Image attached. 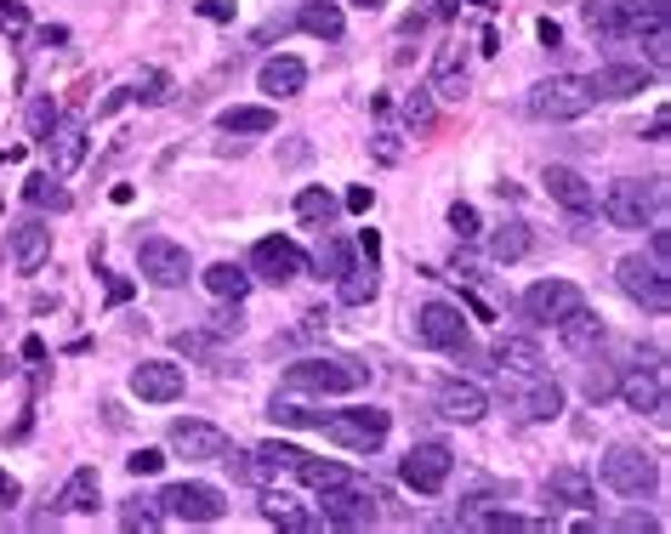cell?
<instances>
[{
  "mask_svg": "<svg viewBox=\"0 0 671 534\" xmlns=\"http://www.w3.org/2000/svg\"><path fill=\"white\" fill-rule=\"evenodd\" d=\"M598 477L620 501H649L660 490V461L649 450H638V444H609L603 461H598Z\"/></svg>",
  "mask_w": 671,
  "mask_h": 534,
  "instance_id": "1",
  "label": "cell"
},
{
  "mask_svg": "<svg viewBox=\"0 0 671 534\" xmlns=\"http://www.w3.org/2000/svg\"><path fill=\"white\" fill-rule=\"evenodd\" d=\"M603 216H609L614 228H643V222H660V216H665V182H660V177H649V182L620 177L614 188H603Z\"/></svg>",
  "mask_w": 671,
  "mask_h": 534,
  "instance_id": "2",
  "label": "cell"
},
{
  "mask_svg": "<svg viewBox=\"0 0 671 534\" xmlns=\"http://www.w3.org/2000/svg\"><path fill=\"white\" fill-rule=\"evenodd\" d=\"M592 103H598V97H592V80L587 74H552V80L530 85V97H523V114H530V120H581Z\"/></svg>",
  "mask_w": 671,
  "mask_h": 534,
  "instance_id": "3",
  "label": "cell"
},
{
  "mask_svg": "<svg viewBox=\"0 0 671 534\" xmlns=\"http://www.w3.org/2000/svg\"><path fill=\"white\" fill-rule=\"evenodd\" d=\"M388 432H393V415L375 410V404H353V410L324 415V439L353 450V455H375L381 444H388Z\"/></svg>",
  "mask_w": 671,
  "mask_h": 534,
  "instance_id": "4",
  "label": "cell"
},
{
  "mask_svg": "<svg viewBox=\"0 0 671 534\" xmlns=\"http://www.w3.org/2000/svg\"><path fill=\"white\" fill-rule=\"evenodd\" d=\"M364 381H370V370L353 364V359H302V364H291V375H284V393L330 399V393H359Z\"/></svg>",
  "mask_w": 671,
  "mask_h": 534,
  "instance_id": "5",
  "label": "cell"
},
{
  "mask_svg": "<svg viewBox=\"0 0 671 534\" xmlns=\"http://www.w3.org/2000/svg\"><path fill=\"white\" fill-rule=\"evenodd\" d=\"M375 506H381V495L370 490V483H359L353 472L342 483H330V490H319V517L330 528H370L381 517Z\"/></svg>",
  "mask_w": 671,
  "mask_h": 534,
  "instance_id": "6",
  "label": "cell"
},
{
  "mask_svg": "<svg viewBox=\"0 0 671 534\" xmlns=\"http://www.w3.org/2000/svg\"><path fill=\"white\" fill-rule=\"evenodd\" d=\"M154 506H160V517H171V523H222L228 495L217 490V483H166Z\"/></svg>",
  "mask_w": 671,
  "mask_h": 534,
  "instance_id": "7",
  "label": "cell"
},
{
  "mask_svg": "<svg viewBox=\"0 0 671 534\" xmlns=\"http://www.w3.org/2000/svg\"><path fill=\"white\" fill-rule=\"evenodd\" d=\"M614 284H620V296L649 308V313H665L671 308V284H665V268L649 262V256H620L614 262Z\"/></svg>",
  "mask_w": 671,
  "mask_h": 534,
  "instance_id": "8",
  "label": "cell"
},
{
  "mask_svg": "<svg viewBox=\"0 0 671 534\" xmlns=\"http://www.w3.org/2000/svg\"><path fill=\"white\" fill-rule=\"evenodd\" d=\"M137 268H142V279L149 284H160V290H182L188 279H194V262H188V245H177V239H142L137 245Z\"/></svg>",
  "mask_w": 671,
  "mask_h": 534,
  "instance_id": "9",
  "label": "cell"
},
{
  "mask_svg": "<svg viewBox=\"0 0 671 534\" xmlns=\"http://www.w3.org/2000/svg\"><path fill=\"white\" fill-rule=\"evenodd\" d=\"M415 342L439 347V353H461L467 347V313L455 302H421L415 308Z\"/></svg>",
  "mask_w": 671,
  "mask_h": 534,
  "instance_id": "10",
  "label": "cell"
},
{
  "mask_svg": "<svg viewBox=\"0 0 671 534\" xmlns=\"http://www.w3.org/2000/svg\"><path fill=\"white\" fill-rule=\"evenodd\" d=\"M450 472H455V455H450V444H415L410 455H404V466H399V477L410 483L415 495H439L444 483H450Z\"/></svg>",
  "mask_w": 671,
  "mask_h": 534,
  "instance_id": "11",
  "label": "cell"
},
{
  "mask_svg": "<svg viewBox=\"0 0 671 534\" xmlns=\"http://www.w3.org/2000/svg\"><path fill=\"white\" fill-rule=\"evenodd\" d=\"M581 302L587 296H581V284H574V279H535L530 290H523V319H530V324H558Z\"/></svg>",
  "mask_w": 671,
  "mask_h": 534,
  "instance_id": "12",
  "label": "cell"
},
{
  "mask_svg": "<svg viewBox=\"0 0 671 534\" xmlns=\"http://www.w3.org/2000/svg\"><path fill=\"white\" fill-rule=\"evenodd\" d=\"M302 268H308V256L291 245V239H257L246 273L262 279V284H291V279H302Z\"/></svg>",
  "mask_w": 671,
  "mask_h": 534,
  "instance_id": "13",
  "label": "cell"
},
{
  "mask_svg": "<svg viewBox=\"0 0 671 534\" xmlns=\"http://www.w3.org/2000/svg\"><path fill=\"white\" fill-rule=\"evenodd\" d=\"M182 386H188V370H177L171 359H142V364L131 370V393H137L142 404H177Z\"/></svg>",
  "mask_w": 671,
  "mask_h": 534,
  "instance_id": "14",
  "label": "cell"
},
{
  "mask_svg": "<svg viewBox=\"0 0 671 534\" xmlns=\"http://www.w3.org/2000/svg\"><path fill=\"white\" fill-rule=\"evenodd\" d=\"M171 450L188 455V461H228L233 455V439L211 421H171Z\"/></svg>",
  "mask_w": 671,
  "mask_h": 534,
  "instance_id": "15",
  "label": "cell"
},
{
  "mask_svg": "<svg viewBox=\"0 0 671 534\" xmlns=\"http://www.w3.org/2000/svg\"><path fill=\"white\" fill-rule=\"evenodd\" d=\"M614 393L632 415H660L665 410V370H627L614 375Z\"/></svg>",
  "mask_w": 671,
  "mask_h": 534,
  "instance_id": "16",
  "label": "cell"
},
{
  "mask_svg": "<svg viewBox=\"0 0 671 534\" xmlns=\"http://www.w3.org/2000/svg\"><path fill=\"white\" fill-rule=\"evenodd\" d=\"M433 410H439L444 421H455V426H472V421L490 415V393H484L478 381H444L439 399H433Z\"/></svg>",
  "mask_w": 671,
  "mask_h": 534,
  "instance_id": "17",
  "label": "cell"
},
{
  "mask_svg": "<svg viewBox=\"0 0 671 534\" xmlns=\"http://www.w3.org/2000/svg\"><path fill=\"white\" fill-rule=\"evenodd\" d=\"M547 193H552V200L569 211V216H592L598 211V188L581 177V171H574V165H547Z\"/></svg>",
  "mask_w": 671,
  "mask_h": 534,
  "instance_id": "18",
  "label": "cell"
},
{
  "mask_svg": "<svg viewBox=\"0 0 671 534\" xmlns=\"http://www.w3.org/2000/svg\"><path fill=\"white\" fill-rule=\"evenodd\" d=\"M495 370L530 381V375H547V353H541L535 335H501V342H495Z\"/></svg>",
  "mask_w": 671,
  "mask_h": 534,
  "instance_id": "19",
  "label": "cell"
},
{
  "mask_svg": "<svg viewBox=\"0 0 671 534\" xmlns=\"http://www.w3.org/2000/svg\"><path fill=\"white\" fill-rule=\"evenodd\" d=\"M643 85H654L649 63H603L592 74V97H598V103H609V97H638Z\"/></svg>",
  "mask_w": 671,
  "mask_h": 534,
  "instance_id": "20",
  "label": "cell"
},
{
  "mask_svg": "<svg viewBox=\"0 0 671 534\" xmlns=\"http://www.w3.org/2000/svg\"><path fill=\"white\" fill-rule=\"evenodd\" d=\"M558 342L569 347V353H592V347H603V335H609V324H603V313H592L587 302L574 308V313H563L558 324Z\"/></svg>",
  "mask_w": 671,
  "mask_h": 534,
  "instance_id": "21",
  "label": "cell"
},
{
  "mask_svg": "<svg viewBox=\"0 0 671 534\" xmlns=\"http://www.w3.org/2000/svg\"><path fill=\"white\" fill-rule=\"evenodd\" d=\"M46 256H52V228H46L40 216L18 222L12 228V262H18V273H40Z\"/></svg>",
  "mask_w": 671,
  "mask_h": 534,
  "instance_id": "22",
  "label": "cell"
},
{
  "mask_svg": "<svg viewBox=\"0 0 671 534\" xmlns=\"http://www.w3.org/2000/svg\"><path fill=\"white\" fill-rule=\"evenodd\" d=\"M302 85H308V63H302V58H291V52L268 58V63H262V74H257V91H262V97H297Z\"/></svg>",
  "mask_w": 671,
  "mask_h": 534,
  "instance_id": "23",
  "label": "cell"
},
{
  "mask_svg": "<svg viewBox=\"0 0 671 534\" xmlns=\"http://www.w3.org/2000/svg\"><path fill=\"white\" fill-rule=\"evenodd\" d=\"M547 501H552V506H574V512H587V506L598 501V490H592V477H587L581 466H558V472L547 477Z\"/></svg>",
  "mask_w": 671,
  "mask_h": 534,
  "instance_id": "24",
  "label": "cell"
},
{
  "mask_svg": "<svg viewBox=\"0 0 671 534\" xmlns=\"http://www.w3.org/2000/svg\"><path fill=\"white\" fill-rule=\"evenodd\" d=\"M518 410H523V421H558V415H563V386H558L552 375H530Z\"/></svg>",
  "mask_w": 671,
  "mask_h": 534,
  "instance_id": "25",
  "label": "cell"
},
{
  "mask_svg": "<svg viewBox=\"0 0 671 534\" xmlns=\"http://www.w3.org/2000/svg\"><path fill=\"white\" fill-rule=\"evenodd\" d=\"M530 245H535V233H530V222H523V216H507V222L490 228V256L495 262H523V256H530Z\"/></svg>",
  "mask_w": 671,
  "mask_h": 534,
  "instance_id": "26",
  "label": "cell"
},
{
  "mask_svg": "<svg viewBox=\"0 0 671 534\" xmlns=\"http://www.w3.org/2000/svg\"><path fill=\"white\" fill-rule=\"evenodd\" d=\"M262 517H268V523H279V528H291V534H313V528H324V517H319V512H302L291 495H279V490H268V495H262Z\"/></svg>",
  "mask_w": 671,
  "mask_h": 534,
  "instance_id": "27",
  "label": "cell"
},
{
  "mask_svg": "<svg viewBox=\"0 0 671 534\" xmlns=\"http://www.w3.org/2000/svg\"><path fill=\"white\" fill-rule=\"evenodd\" d=\"M98 501H103L98 466H74L69 483H63V495H58V506H63V512H98Z\"/></svg>",
  "mask_w": 671,
  "mask_h": 534,
  "instance_id": "28",
  "label": "cell"
},
{
  "mask_svg": "<svg viewBox=\"0 0 671 534\" xmlns=\"http://www.w3.org/2000/svg\"><path fill=\"white\" fill-rule=\"evenodd\" d=\"M217 125H222L228 137H268V131L279 125V114H273L268 103H246V109H222Z\"/></svg>",
  "mask_w": 671,
  "mask_h": 534,
  "instance_id": "29",
  "label": "cell"
},
{
  "mask_svg": "<svg viewBox=\"0 0 671 534\" xmlns=\"http://www.w3.org/2000/svg\"><path fill=\"white\" fill-rule=\"evenodd\" d=\"M297 29L313 34V40H342L348 12H342V7H330V0H308V7L297 12Z\"/></svg>",
  "mask_w": 671,
  "mask_h": 534,
  "instance_id": "30",
  "label": "cell"
},
{
  "mask_svg": "<svg viewBox=\"0 0 671 534\" xmlns=\"http://www.w3.org/2000/svg\"><path fill=\"white\" fill-rule=\"evenodd\" d=\"M251 284H257V279L239 268V262H217V268H206V290H211L217 302H246V296H251Z\"/></svg>",
  "mask_w": 671,
  "mask_h": 534,
  "instance_id": "31",
  "label": "cell"
},
{
  "mask_svg": "<svg viewBox=\"0 0 671 534\" xmlns=\"http://www.w3.org/2000/svg\"><path fill=\"white\" fill-rule=\"evenodd\" d=\"M433 97H444V103H461V97H467V63H461V52H439L433 58Z\"/></svg>",
  "mask_w": 671,
  "mask_h": 534,
  "instance_id": "32",
  "label": "cell"
},
{
  "mask_svg": "<svg viewBox=\"0 0 671 534\" xmlns=\"http://www.w3.org/2000/svg\"><path fill=\"white\" fill-rule=\"evenodd\" d=\"M375 290H381L375 262L370 268H348L342 279H336V302H342V308H364V302H375Z\"/></svg>",
  "mask_w": 671,
  "mask_h": 534,
  "instance_id": "33",
  "label": "cell"
},
{
  "mask_svg": "<svg viewBox=\"0 0 671 534\" xmlns=\"http://www.w3.org/2000/svg\"><path fill=\"white\" fill-rule=\"evenodd\" d=\"M52 142H58V160H52V165L69 177V171L86 160V125H80V120H63V125H52Z\"/></svg>",
  "mask_w": 671,
  "mask_h": 534,
  "instance_id": "34",
  "label": "cell"
},
{
  "mask_svg": "<svg viewBox=\"0 0 671 534\" xmlns=\"http://www.w3.org/2000/svg\"><path fill=\"white\" fill-rule=\"evenodd\" d=\"M348 268H353V245H348V239H319V251H313V273L336 284Z\"/></svg>",
  "mask_w": 671,
  "mask_h": 534,
  "instance_id": "35",
  "label": "cell"
},
{
  "mask_svg": "<svg viewBox=\"0 0 671 534\" xmlns=\"http://www.w3.org/2000/svg\"><path fill=\"white\" fill-rule=\"evenodd\" d=\"M671 18L665 0H620V23H627V34H643V29H660Z\"/></svg>",
  "mask_w": 671,
  "mask_h": 534,
  "instance_id": "36",
  "label": "cell"
},
{
  "mask_svg": "<svg viewBox=\"0 0 671 534\" xmlns=\"http://www.w3.org/2000/svg\"><path fill=\"white\" fill-rule=\"evenodd\" d=\"M581 18H587V29L603 34V40H620V34H627V23H620V0H592Z\"/></svg>",
  "mask_w": 671,
  "mask_h": 534,
  "instance_id": "37",
  "label": "cell"
},
{
  "mask_svg": "<svg viewBox=\"0 0 671 534\" xmlns=\"http://www.w3.org/2000/svg\"><path fill=\"white\" fill-rule=\"evenodd\" d=\"M297 216L308 222V228H330V216H336V200L324 188H302L297 193Z\"/></svg>",
  "mask_w": 671,
  "mask_h": 534,
  "instance_id": "38",
  "label": "cell"
},
{
  "mask_svg": "<svg viewBox=\"0 0 671 534\" xmlns=\"http://www.w3.org/2000/svg\"><path fill=\"white\" fill-rule=\"evenodd\" d=\"M297 477L308 483V490H330V483H342V477H348V466H342V461H319V455H302Z\"/></svg>",
  "mask_w": 671,
  "mask_h": 534,
  "instance_id": "39",
  "label": "cell"
},
{
  "mask_svg": "<svg viewBox=\"0 0 671 534\" xmlns=\"http://www.w3.org/2000/svg\"><path fill=\"white\" fill-rule=\"evenodd\" d=\"M273 421L279 426H324V415L308 410V404H297V399H273Z\"/></svg>",
  "mask_w": 671,
  "mask_h": 534,
  "instance_id": "40",
  "label": "cell"
},
{
  "mask_svg": "<svg viewBox=\"0 0 671 534\" xmlns=\"http://www.w3.org/2000/svg\"><path fill=\"white\" fill-rule=\"evenodd\" d=\"M461 528H535L518 512H461Z\"/></svg>",
  "mask_w": 671,
  "mask_h": 534,
  "instance_id": "41",
  "label": "cell"
},
{
  "mask_svg": "<svg viewBox=\"0 0 671 534\" xmlns=\"http://www.w3.org/2000/svg\"><path fill=\"white\" fill-rule=\"evenodd\" d=\"M581 386H587V399H592V404L614 399V364H592V370L581 375Z\"/></svg>",
  "mask_w": 671,
  "mask_h": 534,
  "instance_id": "42",
  "label": "cell"
},
{
  "mask_svg": "<svg viewBox=\"0 0 671 534\" xmlns=\"http://www.w3.org/2000/svg\"><path fill=\"white\" fill-rule=\"evenodd\" d=\"M120 523H126V528H142V534H154V528H160L166 517H160V512H154L149 501H126V512H120Z\"/></svg>",
  "mask_w": 671,
  "mask_h": 534,
  "instance_id": "43",
  "label": "cell"
},
{
  "mask_svg": "<svg viewBox=\"0 0 671 534\" xmlns=\"http://www.w3.org/2000/svg\"><path fill=\"white\" fill-rule=\"evenodd\" d=\"M257 455H262V461H268V466H273V472H297V466H302V455H308V450H297V444H262V450H257Z\"/></svg>",
  "mask_w": 671,
  "mask_h": 534,
  "instance_id": "44",
  "label": "cell"
},
{
  "mask_svg": "<svg viewBox=\"0 0 671 534\" xmlns=\"http://www.w3.org/2000/svg\"><path fill=\"white\" fill-rule=\"evenodd\" d=\"M23 200H29V205H63V193L52 188V177H46V171H34V177L23 182Z\"/></svg>",
  "mask_w": 671,
  "mask_h": 534,
  "instance_id": "45",
  "label": "cell"
},
{
  "mask_svg": "<svg viewBox=\"0 0 671 534\" xmlns=\"http://www.w3.org/2000/svg\"><path fill=\"white\" fill-rule=\"evenodd\" d=\"M137 97H142V103H171V80L160 69H149V74L137 80Z\"/></svg>",
  "mask_w": 671,
  "mask_h": 534,
  "instance_id": "46",
  "label": "cell"
},
{
  "mask_svg": "<svg viewBox=\"0 0 671 534\" xmlns=\"http://www.w3.org/2000/svg\"><path fill=\"white\" fill-rule=\"evenodd\" d=\"M638 40L649 46V69L660 74V69H665V58H671V40H665V23H660V29H643Z\"/></svg>",
  "mask_w": 671,
  "mask_h": 534,
  "instance_id": "47",
  "label": "cell"
},
{
  "mask_svg": "<svg viewBox=\"0 0 671 534\" xmlns=\"http://www.w3.org/2000/svg\"><path fill=\"white\" fill-rule=\"evenodd\" d=\"M450 228H455L461 239H478V233H484V222H478V211H472L467 200H455V205H450Z\"/></svg>",
  "mask_w": 671,
  "mask_h": 534,
  "instance_id": "48",
  "label": "cell"
},
{
  "mask_svg": "<svg viewBox=\"0 0 671 534\" xmlns=\"http://www.w3.org/2000/svg\"><path fill=\"white\" fill-rule=\"evenodd\" d=\"M126 466H131V472H137V477H154V472H160V466H166V455H160V450H137V455H131V461H126Z\"/></svg>",
  "mask_w": 671,
  "mask_h": 534,
  "instance_id": "49",
  "label": "cell"
},
{
  "mask_svg": "<svg viewBox=\"0 0 671 534\" xmlns=\"http://www.w3.org/2000/svg\"><path fill=\"white\" fill-rule=\"evenodd\" d=\"M211 335H239V302H233V308H222V313L211 319Z\"/></svg>",
  "mask_w": 671,
  "mask_h": 534,
  "instance_id": "50",
  "label": "cell"
},
{
  "mask_svg": "<svg viewBox=\"0 0 671 534\" xmlns=\"http://www.w3.org/2000/svg\"><path fill=\"white\" fill-rule=\"evenodd\" d=\"M200 18H206V23H233V0H206Z\"/></svg>",
  "mask_w": 671,
  "mask_h": 534,
  "instance_id": "51",
  "label": "cell"
},
{
  "mask_svg": "<svg viewBox=\"0 0 671 534\" xmlns=\"http://www.w3.org/2000/svg\"><path fill=\"white\" fill-rule=\"evenodd\" d=\"M665 256H671V233H665V228H654V239H649V262H660V268H665Z\"/></svg>",
  "mask_w": 671,
  "mask_h": 534,
  "instance_id": "52",
  "label": "cell"
},
{
  "mask_svg": "<svg viewBox=\"0 0 671 534\" xmlns=\"http://www.w3.org/2000/svg\"><path fill=\"white\" fill-rule=\"evenodd\" d=\"M0 23H7V29H23V23H29V12L18 7V0H0Z\"/></svg>",
  "mask_w": 671,
  "mask_h": 534,
  "instance_id": "53",
  "label": "cell"
},
{
  "mask_svg": "<svg viewBox=\"0 0 671 534\" xmlns=\"http://www.w3.org/2000/svg\"><path fill=\"white\" fill-rule=\"evenodd\" d=\"M370 200H375V193H370V188H348V200H342V205H348L353 216H364V211H370Z\"/></svg>",
  "mask_w": 671,
  "mask_h": 534,
  "instance_id": "54",
  "label": "cell"
},
{
  "mask_svg": "<svg viewBox=\"0 0 671 534\" xmlns=\"http://www.w3.org/2000/svg\"><path fill=\"white\" fill-rule=\"evenodd\" d=\"M29 125H34V137H46V131H52V125H58V114H52V109H46V103H34V114H29Z\"/></svg>",
  "mask_w": 671,
  "mask_h": 534,
  "instance_id": "55",
  "label": "cell"
},
{
  "mask_svg": "<svg viewBox=\"0 0 671 534\" xmlns=\"http://www.w3.org/2000/svg\"><path fill=\"white\" fill-rule=\"evenodd\" d=\"M131 302V279H109V308H126Z\"/></svg>",
  "mask_w": 671,
  "mask_h": 534,
  "instance_id": "56",
  "label": "cell"
},
{
  "mask_svg": "<svg viewBox=\"0 0 671 534\" xmlns=\"http://www.w3.org/2000/svg\"><path fill=\"white\" fill-rule=\"evenodd\" d=\"M535 34H541V40H547V46H558V40H563V29H558V23H552V18H541V23H535Z\"/></svg>",
  "mask_w": 671,
  "mask_h": 534,
  "instance_id": "57",
  "label": "cell"
},
{
  "mask_svg": "<svg viewBox=\"0 0 671 534\" xmlns=\"http://www.w3.org/2000/svg\"><path fill=\"white\" fill-rule=\"evenodd\" d=\"M359 251H364V262H375L381 256V239L375 233H359Z\"/></svg>",
  "mask_w": 671,
  "mask_h": 534,
  "instance_id": "58",
  "label": "cell"
},
{
  "mask_svg": "<svg viewBox=\"0 0 671 534\" xmlns=\"http://www.w3.org/2000/svg\"><path fill=\"white\" fill-rule=\"evenodd\" d=\"M23 359H29V364H40V359H46V342H40V335H29V342H23Z\"/></svg>",
  "mask_w": 671,
  "mask_h": 534,
  "instance_id": "59",
  "label": "cell"
},
{
  "mask_svg": "<svg viewBox=\"0 0 671 534\" xmlns=\"http://www.w3.org/2000/svg\"><path fill=\"white\" fill-rule=\"evenodd\" d=\"M7 501H18V483H12L7 472H0V506H7Z\"/></svg>",
  "mask_w": 671,
  "mask_h": 534,
  "instance_id": "60",
  "label": "cell"
},
{
  "mask_svg": "<svg viewBox=\"0 0 671 534\" xmlns=\"http://www.w3.org/2000/svg\"><path fill=\"white\" fill-rule=\"evenodd\" d=\"M353 7H381V0H353Z\"/></svg>",
  "mask_w": 671,
  "mask_h": 534,
  "instance_id": "61",
  "label": "cell"
},
{
  "mask_svg": "<svg viewBox=\"0 0 671 534\" xmlns=\"http://www.w3.org/2000/svg\"><path fill=\"white\" fill-rule=\"evenodd\" d=\"M472 7H495V0H472Z\"/></svg>",
  "mask_w": 671,
  "mask_h": 534,
  "instance_id": "62",
  "label": "cell"
},
{
  "mask_svg": "<svg viewBox=\"0 0 671 534\" xmlns=\"http://www.w3.org/2000/svg\"><path fill=\"white\" fill-rule=\"evenodd\" d=\"M0 381H7V359H0Z\"/></svg>",
  "mask_w": 671,
  "mask_h": 534,
  "instance_id": "63",
  "label": "cell"
}]
</instances>
